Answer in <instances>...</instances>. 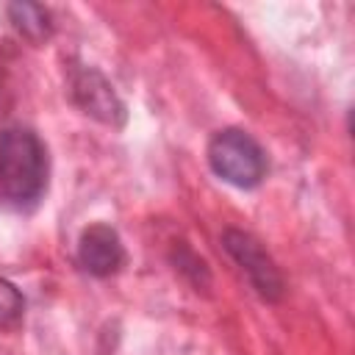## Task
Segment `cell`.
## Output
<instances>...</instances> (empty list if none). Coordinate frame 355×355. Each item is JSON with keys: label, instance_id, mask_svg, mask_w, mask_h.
<instances>
[{"label": "cell", "instance_id": "cell-1", "mask_svg": "<svg viewBox=\"0 0 355 355\" xmlns=\"http://www.w3.org/2000/svg\"><path fill=\"white\" fill-rule=\"evenodd\" d=\"M47 189V150L28 128L0 133V202L11 211H31Z\"/></svg>", "mask_w": 355, "mask_h": 355}, {"label": "cell", "instance_id": "cell-2", "mask_svg": "<svg viewBox=\"0 0 355 355\" xmlns=\"http://www.w3.org/2000/svg\"><path fill=\"white\" fill-rule=\"evenodd\" d=\"M208 164L222 180H227L230 186H239V189H252L266 175V155H263L261 144L239 128L219 130L211 139Z\"/></svg>", "mask_w": 355, "mask_h": 355}, {"label": "cell", "instance_id": "cell-3", "mask_svg": "<svg viewBox=\"0 0 355 355\" xmlns=\"http://www.w3.org/2000/svg\"><path fill=\"white\" fill-rule=\"evenodd\" d=\"M222 244L225 250L230 252V258L241 266V272L247 275V280L252 283V288L269 300V302H277L286 291V283H283V275L280 269L275 266V261L269 258V252L261 247L258 239H252L250 233L244 230H225L222 236Z\"/></svg>", "mask_w": 355, "mask_h": 355}, {"label": "cell", "instance_id": "cell-4", "mask_svg": "<svg viewBox=\"0 0 355 355\" xmlns=\"http://www.w3.org/2000/svg\"><path fill=\"white\" fill-rule=\"evenodd\" d=\"M78 261L94 277H108V275L119 272L125 263V250H122L119 233L111 225H100V222L89 225L78 241Z\"/></svg>", "mask_w": 355, "mask_h": 355}, {"label": "cell", "instance_id": "cell-5", "mask_svg": "<svg viewBox=\"0 0 355 355\" xmlns=\"http://www.w3.org/2000/svg\"><path fill=\"white\" fill-rule=\"evenodd\" d=\"M72 97L89 116H94L105 125H122L125 122V105L119 103L114 86L97 69H80L75 75Z\"/></svg>", "mask_w": 355, "mask_h": 355}, {"label": "cell", "instance_id": "cell-6", "mask_svg": "<svg viewBox=\"0 0 355 355\" xmlns=\"http://www.w3.org/2000/svg\"><path fill=\"white\" fill-rule=\"evenodd\" d=\"M8 19L11 25L31 42H42L50 36L53 25H50V14L47 8H42L39 3H11L8 6Z\"/></svg>", "mask_w": 355, "mask_h": 355}, {"label": "cell", "instance_id": "cell-7", "mask_svg": "<svg viewBox=\"0 0 355 355\" xmlns=\"http://www.w3.org/2000/svg\"><path fill=\"white\" fill-rule=\"evenodd\" d=\"M22 311H25L22 294L17 291L14 283H8V280L0 277V324H3V327H6V324H14V322L22 316Z\"/></svg>", "mask_w": 355, "mask_h": 355}]
</instances>
